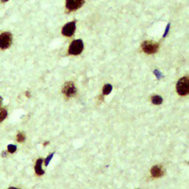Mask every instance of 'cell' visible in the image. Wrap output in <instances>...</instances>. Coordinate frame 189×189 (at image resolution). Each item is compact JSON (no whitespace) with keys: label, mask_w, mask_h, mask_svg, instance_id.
I'll list each match as a JSON object with an SVG mask.
<instances>
[{"label":"cell","mask_w":189,"mask_h":189,"mask_svg":"<svg viewBox=\"0 0 189 189\" xmlns=\"http://www.w3.org/2000/svg\"><path fill=\"white\" fill-rule=\"evenodd\" d=\"M83 0H67L66 7L70 11H76L83 5Z\"/></svg>","instance_id":"8992f818"},{"label":"cell","mask_w":189,"mask_h":189,"mask_svg":"<svg viewBox=\"0 0 189 189\" xmlns=\"http://www.w3.org/2000/svg\"><path fill=\"white\" fill-rule=\"evenodd\" d=\"M112 90V86L111 84H106L103 88V95H109Z\"/></svg>","instance_id":"8fae6325"},{"label":"cell","mask_w":189,"mask_h":189,"mask_svg":"<svg viewBox=\"0 0 189 189\" xmlns=\"http://www.w3.org/2000/svg\"><path fill=\"white\" fill-rule=\"evenodd\" d=\"M163 170L160 165H155L151 169V174L154 177H160L163 175Z\"/></svg>","instance_id":"ba28073f"},{"label":"cell","mask_w":189,"mask_h":189,"mask_svg":"<svg viewBox=\"0 0 189 189\" xmlns=\"http://www.w3.org/2000/svg\"><path fill=\"white\" fill-rule=\"evenodd\" d=\"M2 157H5L6 156V152H2Z\"/></svg>","instance_id":"d6986e66"},{"label":"cell","mask_w":189,"mask_h":189,"mask_svg":"<svg viewBox=\"0 0 189 189\" xmlns=\"http://www.w3.org/2000/svg\"><path fill=\"white\" fill-rule=\"evenodd\" d=\"M48 143H49V142H45V143H44V146H46V145H47L48 144Z\"/></svg>","instance_id":"7402d4cb"},{"label":"cell","mask_w":189,"mask_h":189,"mask_svg":"<svg viewBox=\"0 0 189 189\" xmlns=\"http://www.w3.org/2000/svg\"><path fill=\"white\" fill-rule=\"evenodd\" d=\"M17 141L19 142V143H22V142H24V140H25V136H24V134H23V133H19L17 136Z\"/></svg>","instance_id":"4fadbf2b"},{"label":"cell","mask_w":189,"mask_h":189,"mask_svg":"<svg viewBox=\"0 0 189 189\" xmlns=\"http://www.w3.org/2000/svg\"><path fill=\"white\" fill-rule=\"evenodd\" d=\"M8 151L10 153H14L17 151V146L15 145L10 144L8 146Z\"/></svg>","instance_id":"5bb4252c"},{"label":"cell","mask_w":189,"mask_h":189,"mask_svg":"<svg viewBox=\"0 0 189 189\" xmlns=\"http://www.w3.org/2000/svg\"><path fill=\"white\" fill-rule=\"evenodd\" d=\"M8 1H9V0H1V2H2V3H5V2H7Z\"/></svg>","instance_id":"ffe728a7"},{"label":"cell","mask_w":189,"mask_h":189,"mask_svg":"<svg viewBox=\"0 0 189 189\" xmlns=\"http://www.w3.org/2000/svg\"><path fill=\"white\" fill-rule=\"evenodd\" d=\"M42 162H43V160L39 158V159L37 160L36 162V165H35V171H36V174L39 176H42L45 174V171L42 168Z\"/></svg>","instance_id":"9c48e42d"},{"label":"cell","mask_w":189,"mask_h":189,"mask_svg":"<svg viewBox=\"0 0 189 189\" xmlns=\"http://www.w3.org/2000/svg\"><path fill=\"white\" fill-rule=\"evenodd\" d=\"M177 92L180 96H186L189 92V78L185 76L178 80L177 83Z\"/></svg>","instance_id":"6da1fadb"},{"label":"cell","mask_w":189,"mask_h":189,"mask_svg":"<svg viewBox=\"0 0 189 189\" xmlns=\"http://www.w3.org/2000/svg\"><path fill=\"white\" fill-rule=\"evenodd\" d=\"M152 102L154 104L160 105L162 103V98L159 96H155L152 98Z\"/></svg>","instance_id":"30bf717a"},{"label":"cell","mask_w":189,"mask_h":189,"mask_svg":"<svg viewBox=\"0 0 189 189\" xmlns=\"http://www.w3.org/2000/svg\"><path fill=\"white\" fill-rule=\"evenodd\" d=\"M2 101H3V98H2L1 97V96H0V107H1V106H2Z\"/></svg>","instance_id":"ac0fdd59"},{"label":"cell","mask_w":189,"mask_h":189,"mask_svg":"<svg viewBox=\"0 0 189 189\" xmlns=\"http://www.w3.org/2000/svg\"><path fill=\"white\" fill-rule=\"evenodd\" d=\"M13 36L9 32H5L0 34V49L6 50L11 47L12 44Z\"/></svg>","instance_id":"7a4b0ae2"},{"label":"cell","mask_w":189,"mask_h":189,"mask_svg":"<svg viewBox=\"0 0 189 189\" xmlns=\"http://www.w3.org/2000/svg\"><path fill=\"white\" fill-rule=\"evenodd\" d=\"M63 93L67 97H73L76 94V88L74 86L73 82H67L64 83V86L62 89Z\"/></svg>","instance_id":"5b68a950"},{"label":"cell","mask_w":189,"mask_h":189,"mask_svg":"<svg viewBox=\"0 0 189 189\" xmlns=\"http://www.w3.org/2000/svg\"><path fill=\"white\" fill-rule=\"evenodd\" d=\"M8 116V112L5 109H0V123L2 122Z\"/></svg>","instance_id":"7c38bea8"},{"label":"cell","mask_w":189,"mask_h":189,"mask_svg":"<svg viewBox=\"0 0 189 189\" xmlns=\"http://www.w3.org/2000/svg\"><path fill=\"white\" fill-rule=\"evenodd\" d=\"M83 44L80 39H78V40L73 41V43L70 45V47H69V53L71 55H79L80 52L83 51Z\"/></svg>","instance_id":"3957f363"},{"label":"cell","mask_w":189,"mask_h":189,"mask_svg":"<svg viewBox=\"0 0 189 189\" xmlns=\"http://www.w3.org/2000/svg\"><path fill=\"white\" fill-rule=\"evenodd\" d=\"M169 28H170V24H168V25H167L166 28H165V33H164V35H163V37H165V36H166V35L168 34V31H169Z\"/></svg>","instance_id":"e0dca14e"},{"label":"cell","mask_w":189,"mask_h":189,"mask_svg":"<svg viewBox=\"0 0 189 189\" xmlns=\"http://www.w3.org/2000/svg\"><path fill=\"white\" fill-rule=\"evenodd\" d=\"M8 189H18V188H14V187H11V188H9Z\"/></svg>","instance_id":"603a6c76"},{"label":"cell","mask_w":189,"mask_h":189,"mask_svg":"<svg viewBox=\"0 0 189 189\" xmlns=\"http://www.w3.org/2000/svg\"><path fill=\"white\" fill-rule=\"evenodd\" d=\"M26 95H27V97H30V93H29V92H26Z\"/></svg>","instance_id":"44dd1931"},{"label":"cell","mask_w":189,"mask_h":189,"mask_svg":"<svg viewBox=\"0 0 189 189\" xmlns=\"http://www.w3.org/2000/svg\"><path fill=\"white\" fill-rule=\"evenodd\" d=\"M53 155H54V153H52L50 155H49V156H48L47 157L46 159H45V165H46V166H47V165H49L50 162L51 160H52V157H53Z\"/></svg>","instance_id":"9a60e30c"},{"label":"cell","mask_w":189,"mask_h":189,"mask_svg":"<svg viewBox=\"0 0 189 189\" xmlns=\"http://www.w3.org/2000/svg\"><path fill=\"white\" fill-rule=\"evenodd\" d=\"M75 30V22H70L64 26L62 28V34L65 36H71L74 34Z\"/></svg>","instance_id":"52a82bcc"},{"label":"cell","mask_w":189,"mask_h":189,"mask_svg":"<svg viewBox=\"0 0 189 189\" xmlns=\"http://www.w3.org/2000/svg\"><path fill=\"white\" fill-rule=\"evenodd\" d=\"M154 73H155V75H156V77L158 79H160V78H161L162 77V75L161 74V73L160 71H158V70H155V71H154Z\"/></svg>","instance_id":"2e32d148"},{"label":"cell","mask_w":189,"mask_h":189,"mask_svg":"<svg viewBox=\"0 0 189 189\" xmlns=\"http://www.w3.org/2000/svg\"><path fill=\"white\" fill-rule=\"evenodd\" d=\"M142 48L146 53L153 54L157 52L158 49H159V45L152 41H146L142 45Z\"/></svg>","instance_id":"277c9868"}]
</instances>
